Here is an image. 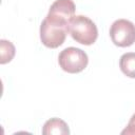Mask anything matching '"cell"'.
I'll return each instance as SVG.
<instances>
[{
  "label": "cell",
  "instance_id": "9",
  "mask_svg": "<svg viewBox=\"0 0 135 135\" xmlns=\"http://www.w3.org/2000/svg\"><path fill=\"white\" fill-rule=\"evenodd\" d=\"M122 135H135V114H133V116L131 117L127 128L121 132Z\"/></svg>",
  "mask_w": 135,
  "mask_h": 135
},
{
  "label": "cell",
  "instance_id": "8",
  "mask_svg": "<svg viewBox=\"0 0 135 135\" xmlns=\"http://www.w3.org/2000/svg\"><path fill=\"white\" fill-rule=\"evenodd\" d=\"M15 46L14 44L5 39H1L0 40V63L4 64L9 62L14 56H15Z\"/></svg>",
  "mask_w": 135,
  "mask_h": 135
},
{
  "label": "cell",
  "instance_id": "6",
  "mask_svg": "<svg viewBox=\"0 0 135 135\" xmlns=\"http://www.w3.org/2000/svg\"><path fill=\"white\" fill-rule=\"evenodd\" d=\"M42 134L44 135H50V134L66 135V134H70V129L62 119L51 118L44 123L42 128Z\"/></svg>",
  "mask_w": 135,
  "mask_h": 135
},
{
  "label": "cell",
  "instance_id": "1",
  "mask_svg": "<svg viewBox=\"0 0 135 135\" xmlns=\"http://www.w3.org/2000/svg\"><path fill=\"white\" fill-rule=\"evenodd\" d=\"M68 31L75 41L84 45L93 44L98 37L96 24L90 18L82 15L72 17L69 21Z\"/></svg>",
  "mask_w": 135,
  "mask_h": 135
},
{
  "label": "cell",
  "instance_id": "2",
  "mask_svg": "<svg viewBox=\"0 0 135 135\" xmlns=\"http://www.w3.org/2000/svg\"><path fill=\"white\" fill-rule=\"evenodd\" d=\"M68 25L58 23L50 20L49 18H44L40 25V39L41 42L50 49H56L60 46L66 37Z\"/></svg>",
  "mask_w": 135,
  "mask_h": 135
},
{
  "label": "cell",
  "instance_id": "3",
  "mask_svg": "<svg viewBox=\"0 0 135 135\" xmlns=\"http://www.w3.org/2000/svg\"><path fill=\"white\" fill-rule=\"evenodd\" d=\"M58 62L63 71L75 74L83 71L86 68L89 58L86 53L81 49L70 46L60 52L58 56Z\"/></svg>",
  "mask_w": 135,
  "mask_h": 135
},
{
  "label": "cell",
  "instance_id": "4",
  "mask_svg": "<svg viewBox=\"0 0 135 135\" xmlns=\"http://www.w3.org/2000/svg\"><path fill=\"white\" fill-rule=\"evenodd\" d=\"M110 37L117 46L126 47L135 42V25L127 19L114 21L110 27Z\"/></svg>",
  "mask_w": 135,
  "mask_h": 135
},
{
  "label": "cell",
  "instance_id": "7",
  "mask_svg": "<svg viewBox=\"0 0 135 135\" xmlns=\"http://www.w3.org/2000/svg\"><path fill=\"white\" fill-rule=\"evenodd\" d=\"M121 72L130 78H135V53L130 52L123 54L119 59Z\"/></svg>",
  "mask_w": 135,
  "mask_h": 135
},
{
  "label": "cell",
  "instance_id": "5",
  "mask_svg": "<svg viewBox=\"0 0 135 135\" xmlns=\"http://www.w3.org/2000/svg\"><path fill=\"white\" fill-rule=\"evenodd\" d=\"M75 3L72 0H56L50 7L46 18L52 21L69 25V21L75 16Z\"/></svg>",
  "mask_w": 135,
  "mask_h": 135
}]
</instances>
